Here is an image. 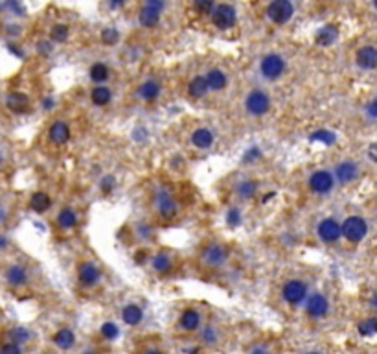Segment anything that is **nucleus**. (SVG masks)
I'll list each match as a JSON object with an SVG mask.
<instances>
[{
    "label": "nucleus",
    "mask_w": 377,
    "mask_h": 354,
    "mask_svg": "<svg viewBox=\"0 0 377 354\" xmlns=\"http://www.w3.org/2000/svg\"><path fill=\"white\" fill-rule=\"evenodd\" d=\"M153 207L166 220L175 218L177 213H179V203H177L175 196H173V192L167 186H158L157 190L153 192Z\"/></svg>",
    "instance_id": "obj_1"
},
{
    "label": "nucleus",
    "mask_w": 377,
    "mask_h": 354,
    "mask_svg": "<svg viewBox=\"0 0 377 354\" xmlns=\"http://www.w3.org/2000/svg\"><path fill=\"white\" fill-rule=\"evenodd\" d=\"M245 109L252 116H265L271 111V98L261 88L250 91L245 98Z\"/></svg>",
    "instance_id": "obj_2"
},
{
    "label": "nucleus",
    "mask_w": 377,
    "mask_h": 354,
    "mask_svg": "<svg viewBox=\"0 0 377 354\" xmlns=\"http://www.w3.org/2000/svg\"><path fill=\"white\" fill-rule=\"evenodd\" d=\"M341 229H342V236L351 243H359L366 236V233H368V225H366V221L361 216L346 218L344 223L341 225Z\"/></svg>",
    "instance_id": "obj_3"
},
{
    "label": "nucleus",
    "mask_w": 377,
    "mask_h": 354,
    "mask_svg": "<svg viewBox=\"0 0 377 354\" xmlns=\"http://www.w3.org/2000/svg\"><path fill=\"white\" fill-rule=\"evenodd\" d=\"M267 15L272 22L276 24H285L289 22L294 15V6L291 0H272L267 8Z\"/></svg>",
    "instance_id": "obj_4"
},
{
    "label": "nucleus",
    "mask_w": 377,
    "mask_h": 354,
    "mask_svg": "<svg viewBox=\"0 0 377 354\" xmlns=\"http://www.w3.org/2000/svg\"><path fill=\"white\" fill-rule=\"evenodd\" d=\"M259 72L267 80H278L285 72V61L278 54H269L259 63Z\"/></svg>",
    "instance_id": "obj_5"
},
{
    "label": "nucleus",
    "mask_w": 377,
    "mask_h": 354,
    "mask_svg": "<svg viewBox=\"0 0 377 354\" xmlns=\"http://www.w3.org/2000/svg\"><path fill=\"white\" fill-rule=\"evenodd\" d=\"M281 295L289 305L296 306L300 303L306 301L307 297V284L300 279H291L284 284V290H281Z\"/></svg>",
    "instance_id": "obj_6"
},
{
    "label": "nucleus",
    "mask_w": 377,
    "mask_h": 354,
    "mask_svg": "<svg viewBox=\"0 0 377 354\" xmlns=\"http://www.w3.org/2000/svg\"><path fill=\"white\" fill-rule=\"evenodd\" d=\"M236 9L228 4H219L217 8L212 9V22L214 26H217L219 30H228L236 24Z\"/></svg>",
    "instance_id": "obj_7"
},
{
    "label": "nucleus",
    "mask_w": 377,
    "mask_h": 354,
    "mask_svg": "<svg viewBox=\"0 0 377 354\" xmlns=\"http://www.w3.org/2000/svg\"><path fill=\"white\" fill-rule=\"evenodd\" d=\"M333 185H335V177L328 170H316L309 177V188L315 194H328V192H331Z\"/></svg>",
    "instance_id": "obj_8"
},
{
    "label": "nucleus",
    "mask_w": 377,
    "mask_h": 354,
    "mask_svg": "<svg viewBox=\"0 0 377 354\" xmlns=\"http://www.w3.org/2000/svg\"><path fill=\"white\" fill-rule=\"evenodd\" d=\"M316 235L318 238L322 240L324 243H333L337 242L338 238L342 236V229H341V223L333 218H326L318 223L316 227Z\"/></svg>",
    "instance_id": "obj_9"
},
{
    "label": "nucleus",
    "mask_w": 377,
    "mask_h": 354,
    "mask_svg": "<svg viewBox=\"0 0 377 354\" xmlns=\"http://www.w3.org/2000/svg\"><path fill=\"white\" fill-rule=\"evenodd\" d=\"M227 258H228V251L221 243L214 242L210 245H206L204 251H202V260H204L206 266H210V268H221L227 262Z\"/></svg>",
    "instance_id": "obj_10"
},
{
    "label": "nucleus",
    "mask_w": 377,
    "mask_h": 354,
    "mask_svg": "<svg viewBox=\"0 0 377 354\" xmlns=\"http://www.w3.org/2000/svg\"><path fill=\"white\" fill-rule=\"evenodd\" d=\"M328 310H329V303H328V299H326V295H322V293H313V295L307 297L306 312L309 317L321 319L328 314Z\"/></svg>",
    "instance_id": "obj_11"
},
{
    "label": "nucleus",
    "mask_w": 377,
    "mask_h": 354,
    "mask_svg": "<svg viewBox=\"0 0 377 354\" xmlns=\"http://www.w3.org/2000/svg\"><path fill=\"white\" fill-rule=\"evenodd\" d=\"M78 279L79 284L85 288H92L100 282L101 279V271L94 262H83V264L79 266V271H78Z\"/></svg>",
    "instance_id": "obj_12"
},
{
    "label": "nucleus",
    "mask_w": 377,
    "mask_h": 354,
    "mask_svg": "<svg viewBox=\"0 0 377 354\" xmlns=\"http://www.w3.org/2000/svg\"><path fill=\"white\" fill-rule=\"evenodd\" d=\"M48 138L55 146H63L70 140V126L63 122V120H55L48 129Z\"/></svg>",
    "instance_id": "obj_13"
},
{
    "label": "nucleus",
    "mask_w": 377,
    "mask_h": 354,
    "mask_svg": "<svg viewBox=\"0 0 377 354\" xmlns=\"http://www.w3.org/2000/svg\"><path fill=\"white\" fill-rule=\"evenodd\" d=\"M359 175V168H357V164L355 163H351V161H344V163H341L335 168V179L341 183H351L355 177Z\"/></svg>",
    "instance_id": "obj_14"
},
{
    "label": "nucleus",
    "mask_w": 377,
    "mask_h": 354,
    "mask_svg": "<svg viewBox=\"0 0 377 354\" xmlns=\"http://www.w3.org/2000/svg\"><path fill=\"white\" fill-rule=\"evenodd\" d=\"M355 59H357V65H359L361 68L372 70V68L377 66V48H373V46H364V48H361L359 52H357Z\"/></svg>",
    "instance_id": "obj_15"
},
{
    "label": "nucleus",
    "mask_w": 377,
    "mask_h": 354,
    "mask_svg": "<svg viewBox=\"0 0 377 354\" xmlns=\"http://www.w3.org/2000/svg\"><path fill=\"white\" fill-rule=\"evenodd\" d=\"M179 325H180V328L186 330V332L199 330V327H201V314L193 308L184 310L182 315H180V319H179Z\"/></svg>",
    "instance_id": "obj_16"
},
{
    "label": "nucleus",
    "mask_w": 377,
    "mask_h": 354,
    "mask_svg": "<svg viewBox=\"0 0 377 354\" xmlns=\"http://www.w3.org/2000/svg\"><path fill=\"white\" fill-rule=\"evenodd\" d=\"M192 144L199 150H208L214 144V133L208 128H197L192 133Z\"/></svg>",
    "instance_id": "obj_17"
},
{
    "label": "nucleus",
    "mask_w": 377,
    "mask_h": 354,
    "mask_svg": "<svg viewBox=\"0 0 377 354\" xmlns=\"http://www.w3.org/2000/svg\"><path fill=\"white\" fill-rule=\"evenodd\" d=\"M6 280H8V284H11V286H24V284H28V271L22 268L21 264H13L9 266L8 271H6Z\"/></svg>",
    "instance_id": "obj_18"
},
{
    "label": "nucleus",
    "mask_w": 377,
    "mask_h": 354,
    "mask_svg": "<svg viewBox=\"0 0 377 354\" xmlns=\"http://www.w3.org/2000/svg\"><path fill=\"white\" fill-rule=\"evenodd\" d=\"M138 96L144 100V102H155L158 96H160V83L155 80H147L138 87Z\"/></svg>",
    "instance_id": "obj_19"
},
{
    "label": "nucleus",
    "mask_w": 377,
    "mask_h": 354,
    "mask_svg": "<svg viewBox=\"0 0 377 354\" xmlns=\"http://www.w3.org/2000/svg\"><path fill=\"white\" fill-rule=\"evenodd\" d=\"M204 78H206L208 88H210V91H214V93H219V91H223V88L227 87V83H228L227 74H224L223 70H219V68H212V70L208 72Z\"/></svg>",
    "instance_id": "obj_20"
},
{
    "label": "nucleus",
    "mask_w": 377,
    "mask_h": 354,
    "mask_svg": "<svg viewBox=\"0 0 377 354\" xmlns=\"http://www.w3.org/2000/svg\"><path fill=\"white\" fill-rule=\"evenodd\" d=\"M122 319L123 323L129 325V327H136V325L142 323V319H144V312L138 305H127L123 306L122 310Z\"/></svg>",
    "instance_id": "obj_21"
},
{
    "label": "nucleus",
    "mask_w": 377,
    "mask_h": 354,
    "mask_svg": "<svg viewBox=\"0 0 377 354\" xmlns=\"http://www.w3.org/2000/svg\"><path fill=\"white\" fill-rule=\"evenodd\" d=\"M55 221H57V227H61V229H65V231H70L78 225V214H76L74 208L65 207L59 210Z\"/></svg>",
    "instance_id": "obj_22"
},
{
    "label": "nucleus",
    "mask_w": 377,
    "mask_h": 354,
    "mask_svg": "<svg viewBox=\"0 0 377 354\" xmlns=\"http://www.w3.org/2000/svg\"><path fill=\"white\" fill-rule=\"evenodd\" d=\"M208 93H210V88H208L206 78H202V76H195V78L188 83V94L192 98H195V100H201V98H204Z\"/></svg>",
    "instance_id": "obj_23"
},
{
    "label": "nucleus",
    "mask_w": 377,
    "mask_h": 354,
    "mask_svg": "<svg viewBox=\"0 0 377 354\" xmlns=\"http://www.w3.org/2000/svg\"><path fill=\"white\" fill-rule=\"evenodd\" d=\"M53 343L63 350L72 349V347L76 345L74 330H70V328H61V330H57L55 334H53Z\"/></svg>",
    "instance_id": "obj_24"
},
{
    "label": "nucleus",
    "mask_w": 377,
    "mask_h": 354,
    "mask_svg": "<svg viewBox=\"0 0 377 354\" xmlns=\"http://www.w3.org/2000/svg\"><path fill=\"white\" fill-rule=\"evenodd\" d=\"M6 105L13 111V113H24V111L30 107V100H28L26 94L11 93V94H8V98H6Z\"/></svg>",
    "instance_id": "obj_25"
},
{
    "label": "nucleus",
    "mask_w": 377,
    "mask_h": 354,
    "mask_svg": "<svg viewBox=\"0 0 377 354\" xmlns=\"http://www.w3.org/2000/svg\"><path fill=\"white\" fill-rule=\"evenodd\" d=\"M90 100H92V103L96 107H105L112 100V93H110V88L105 87V85H96L92 88V93H90Z\"/></svg>",
    "instance_id": "obj_26"
},
{
    "label": "nucleus",
    "mask_w": 377,
    "mask_h": 354,
    "mask_svg": "<svg viewBox=\"0 0 377 354\" xmlns=\"http://www.w3.org/2000/svg\"><path fill=\"white\" fill-rule=\"evenodd\" d=\"M50 207H52V199H50V196L46 194V192H35V194L31 196L30 208L33 213L43 214V213H46Z\"/></svg>",
    "instance_id": "obj_27"
},
{
    "label": "nucleus",
    "mask_w": 377,
    "mask_h": 354,
    "mask_svg": "<svg viewBox=\"0 0 377 354\" xmlns=\"http://www.w3.org/2000/svg\"><path fill=\"white\" fill-rule=\"evenodd\" d=\"M151 266H153V270L157 271L158 275H164L173 268V258L167 255V253H157L151 260Z\"/></svg>",
    "instance_id": "obj_28"
},
{
    "label": "nucleus",
    "mask_w": 377,
    "mask_h": 354,
    "mask_svg": "<svg viewBox=\"0 0 377 354\" xmlns=\"http://www.w3.org/2000/svg\"><path fill=\"white\" fill-rule=\"evenodd\" d=\"M337 36H338V31L335 26H324L318 30V33H316V44H318V46H331V44L337 41Z\"/></svg>",
    "instance_id": "obj_29"
},
{
    "label": "nucleus",
    "mask_w": 377,
    "mask_h": 354,
    "mask_svg": "<svg viewBox=\"0 0 377 354\" xmlns=\"http://www.w3.org/2000/svg\"><path fill=\"white\" fill-rule=\"evenodd\" d=\"M140 24L145 28H155L160 22V11H157V9H151L147 8V6H144L140 11Z\"/></svg>",
    "instance_id": "obj_30"
},
{
    "label": "nucleus",
    "mask_w": 377,
    "mask_h": 354,
    "mask_svg": "<svg viewBox=\"0 0 377 354\" xmlns=\"http://www.w3.org/2000/svg\"><path fill=\"white\" fill-rule=\"evenodd\" d=\"M236 192L239 198L243 199H252L256 194H258V183L252 181V179H245L239 185L236 186Z\"/></svg>",
    "instance_id": "obj_31"
},
{
    "label": "nucleus",
    "mask_w": 377,
    "mask_h": 354,
    "mask_svg": "<svg viewBox=\"0 0 377 354\" xmlns=\"http://www.w3.org/2000/svg\"><path fill=\"white\" fill-rule=\"evenodd\" d=\"M88 74H90V80L96 81L98 85H101L103 81L109 80V66L105 65V63H94L92 66H90V70H88Z\"/></svg>",
    "instance_id": "obj_32"
},
{
    "label": "nucleus",
    "mask_w": 377,
    "mask_h": 354,
    "mask_svg": "<svg viewBox=\"0 0 377 354\" xmlns=\"http://www.w3.org/2000/svg\"><path fill=\"white\" fill-rule=\"evenodd\" d=\"M8 338L11 343H17V345H21V343H28V341L31 340V332L28 330V328L24 327H15L11 328V330L8 332Z\"/></svg>",
    "instance_id": "obj_33"
},
{
    "label": "nucleus",
    "mask_w": 377,
    "mask_h": 354,
    "mask_svg": "<svg viewBox=\"0 0 377 354\" xmlns=\"http://www.w3.org/2000/svg\"><path fill=\"white\" fill-rule=\"evenodd\" d=\"M311 140L322 142V144L329 146V144H333V142L337 140V137H335V133L326 131V129H321V131H315V133H313V135H311Z\"/></svg>",
    "instance_id": "obj_34"
},
{
    "label": "nucleus",
    "mask_w": 377,
    "mask_h": 354,
    "mask_svg": "<svg viewBox=\"0 0 377 354\" xmlns=\"http://www.w3.org/2000/svg\"><path fill=\"white\" fill-rule=\"evenodd\" d=\"M361 336H373L377 334V317H370L359 325Z\"/></svg>",
    "instance_id": "obj_35"
},
{
    "label": "nucleus",
    "mask_w": 377,
    "mask_h": 354,
    "mask_svg": "<svg viewBox=\"0 0 377 354\" xmlns=\"http://www.w3.org/2000/svg\"><path fill=\"white\" fill-rule=\"evenodd\" d=\"M120 39V33L116 28H105V30L101 31V43L107 44V46H112V44H116Z\"/></svg>",
    "instance_id": "obj_36"
},
{
    "label": "nucleus",
    "mask_w": 377,
    "mask_h": 354,
    "mask_svg": "<svg viewBox=\"0 0 377 354\" xmlns=\"http://www.w3.org/2000/svg\"><path fill=\"white\" fill-rule=\"evenodd\" d=\"M68 39V26L65 24H55L52 28V41L53 43H65Z\"/></svg>",
    "instance_id": "obj_37"
},
{
    "label": "nucleus",
    "mask_w": 377,
    "mask_h": 354,
    "mask_svg": "<svg viewBox=\"0 0 377 354\" xmlns=\"http://www.w3.org/2000/svg\"><path fill=\"white\" fill-rule=\"evenodd\" d=\"M120 334V328L116 323H110V321H107V323L101 325V336L105 338V340H116Z\"/></svg>",
    "instance_id": "obj_38"
},
{
    "label": "nucleus",
    "mask_w": 377,
    "mask_h": 354,
    "mask_svg": "<svg viewBox=\"0 0 377 354\" xmlns=\"http://www.w3.org/2000/svg\"><path fill=\"white\" fill-rule=\"evenodd\" d=\"M193 8L201 15L212 13V9L215 8V0H193Z\"/></svg>",
    "instance_id": "obj_39"
},
{
    "label": "nucleus",
    "mask_w": 377,
    "mask_h": 354,
    "mask_svg": "<svg viewBox=\"0 0 377 354\" xmlns=\"http://www.w3.org/2000/svg\"><path fill=\"white\" fill-rule=\"evenodd\" d=\"M201 340L206 343V345H214L217 341V330H215L212 325H206V327L201 330Z\"/></svg>",
    "instance_id": "obj_40"
},
{
    "label": "nucleus",
    "mask_w": 377,
    "mask_h": 354,
    "mask_svg": "<svg viewBox=\"0 0 377 354\" xmlns=\"http://www.w3.org/2000/svg\"><path fill=\"white\" fill-rule=\"evenodd\" d=\"M259 159H261V150H259L258 146L249 148V150L245 151V155H243V163L245 164H254V163H258Z\"/></svg>",
    "instance_id": "obj_41"
},
{
    "label": "nucleus",
    "mask_w": 377,
    "mask_h": 354,
    "mask_svg": "<svg viewBox=\"0 0 377 354\" xmlns=\"http://www.w3.org/2000/svg\"><path fill=\"white\" fill-rule=\"evenodd\" d=\"M114 186H116V179H114L112 175H105V177H101V179H100V190H101V194L109 196L110 192L114 190Z\"/></svg>",
    "instance_id": "obj_42"
},
{
    "label": "nucleus",
    "mask_w": 377,
    "mask_h": 354,
    "mask_svg": "<svg viewBox=\"0 0 377 354\" xmlns=\"http://www.w3.org/2000/svg\"><path fill=\"white\" fill-rule=\"evenodd\" d=\"M227 221H228V225H230V227L239 225V223L243 221L241 210H239V208H236V207H232L230 210H228V214H227Z\"/></svg>",
    "instance_id": "obj_43"
},
{
    "label": "nucleus",
    "mask_w": 377,
    "mask_h": 354,
    "mask_svg": "<svg viewBox=\"0 0 377 354\" xmlns=\"http://www.w3.org/2000/svg\"><path fill=\"white\" fill-rule=\"evenodd\" d=\"M4 8H8L9 11L15 15H24V8H22L21 0H6Z\"/></svg>",
    "instance_id": "obj_44"
},
{
    "label": "nucleus",
    "mask_w": 377,
    "mask_h": 354,
    "mask_svg": "<svg viewBox=\"0 0 377 354\" xmlns=\"http://www.w3.org/2000/svg\"><path fill=\"white\" fill-rule=\"evenodd\" d=\"M0 354H22L21 350V345H17V343H6V345H2V349H0Z\"/></svg>",
    "instance_id": "obj_45"
},
{
    "label": "nucleus",
    "mask_w": 377,
    "mask_h": 354,
    "mask_svg": "<svg viewBox=\"0 0 377 354\" xmlns=\"http://www.w3.org/2000/svg\"><path fill=\"white\" fill-rule=\"evenodd\" d=\"M138 236L140 238H151L153 236V227L149 223H140L138 225Z\"/></svg>",
    "instance_id": "obj_46"
},
{
    "label": "nucleus",
    "mask_w": 377,
    "mask_h": 354,
    "mask_svg": "<svg viewBox=\"0 0 377 354\" xmlns=\"http://www.w3.org/2000/svg\"><path fill=\"white\" fill-rule=\"evenodd\" d=\"M145 6L151 9H157V11L162 13L164 8H166V0H145Z\"/></svg>",
    "instance_id": "obj_47"
},
{
    "label": "nucleus",
    "mask_w": 377,
    "mask_h": 354,
    "mask_svg": "<svg viewBox=\"0 0 377 354\" xmlns=\"http://www.w3.org/2000/svg\"><path fill=\"white\" fill-rule=\"evenodd\" d=\"M366 115H368L372 120H377V98L375 100H372V102L366 105Z\"/></svg>",
    "instance_id": "obj_48"
},
{
    "label": "nucleus",
    "mask_w": 377,
    "mask_h": 354,
    "mask_svg": "<svg viewBox=\"0 0 377 354\" xmlns=\"http://www.w3.org/2000/svg\"><path fill=\"white\" fill-rule=\"evenodd\" d=\"M250 354H271V350H269L265 345H256L254 349L250 350Z\"/></svg>",
    "instance_id": "obj_49"
},
{
    "label": "nucleus",
    "mask_w": 377,
    "mask_h": 354,
    "mask_svg": "<svg viewBox=\"0 0 377 354\" xmlns=\"http://www.w3.org/2000/svg\"><path fill=\"white\" fill-rule=\"evenodd\" d=\"M37 50H39L41 54H48L50 50H52V44L46 43V41H43V43H39V46H37Z\"/></svg>",
    "instance_id": "obj_50"
},
{
    "label": "nucleus",
    "mask_w": 377,
    "mask_h": 354,
    "mask_svg": "<svg viewBox=\"0 0 377 354\" xmlns=\"http://www.w3.org/2000/svg\"><path fill=\"white\" fill-rule=\"evenodd\" d=\"M125 4V0H109V8L110 9H120Z\"/></svg>",
    "instance_id": "obj_51"
},
{
    "label": "nucleus",
    "mask_w": 377,
    "mask_h": 354,
    "mask_svg": "<svg viewBox=\"0 0 377 354\" xmlns=\"http://www.w3.org/2000/svg\"><path fill=\"white\" fill-rule=\"evenodd\" d=\"M145 257H147V253H145V249H140V251L136 253V262L140 264L142 260H145Z\"/></svg>",
    "instance_id": "obj_52"
},
{
    "label": "nucleus",
    "mask_w": 377,
    "mask_h": 354,
    "mask_svg": "<svg viewBox=\"0 0 377 354\" xmlns=\"http://www.w3.org/2000/svg\"><path fill=\"white\" fill-rule=\"evenodd\" d=\"M53 105H55V103H53L52 98H44V102H43V107H44V109H52Z\"/></svg>",
    "instance_id": "obj_53"
},
{
    "label": "nucleus",
    "mask_w": 377,
    "mask_h": 354,
    "mask_svg": "<svg viewBox=\"0 0 377 354\" xmlns=\"http://www.w3.org/2000/svg\"><path fill=\"white\" fill-rule=\"evenodd\" d=\"M9 52H13L15 56H18V58H22V52H21V48H17L15 44H9Z\"/></svg>",
    "instance_id": "obj_54"
},
{
    "label": "nucleus",
    "mask_w": 377,
    "mask_h": 354,
    "mask_svg": "<svg viewBox=\"0 0 377 354\" xmlns=\"http://www.w3.org/2000/svg\"><path fill=\"white\" fill-rule=\"evenodd\" d=\"M6 220H8V213H6L4 208L0 207V225H2V223H6Z\"/></svg>",
    "instance_id": "obj_55"
},
{
    "label": "nucleus",
    "mask_w": 377,
    "mask_h": 354,
    "mask_svg": "<svg viewBox=\"0 0 377 354\" xmlns=\"http://www.w3.org/2000/svg\"><path fill=\"white\" fill-rule=\"evenodd\" d=\"M6 245H8V240H6V236L0 235V249H4Z\"/></svg>",
    "instance_id": "obj_56"
},
{
    "label": "nucleus",
    "mask_w": 377,
    "mask_h": 354,
    "mask_svg": "<svg viewBox=\"0 0 377 354\" xmlns=\"http://www.w3.org/2000/svg\"><path fill=\"white\" fill-rule=\"evenodd\" d=\"M145 354H164V352H162V350H158V349H151V350H147Z\"/></svg>",
    "instance_id": "obj_57"
},
{
    "label": "nucleus",
    "mask_w": 377,
    "mask_h": 354,
    "mask_svg": "<svg viewBox=\"0 0 377 354\" xmlns=\"http://www.w3.org/2000/svg\"><path fill=\"white\" fill-rule=\"evenodd\" d=\"M4 164V151H2V148H0V166Z\"/></svg>",
    "instance_id": "obj_58"
},
{
    "label": "nucleus",
    "mask_w": 377,
    "mask_h": 354,
    "mask_svg": "<svg viewBox=\"0 0 377 354\" xmlns=\"http://www.w3.org/2000/svg\"><path fill=\"white\" fill-rule=\"evenodd\" d=\"M372 305H373V308L377 310V293H375V295H373V299H372Z\"/></svg>",
    "instance_id": "obj_59"
},
{
    "label": "nucleus",
    "mask_w": 377,
    "mask_h": 354,
    "mask_svg": "<svg viewBox=\"0 0 377 354\" xmlns=\"http://www.w3.org/2000/svg\"><path fill=\"white\" fill-rule=\"evenodd\" d=\"M83 354H100V352H96V350H85Z\"/></svg>",
    "instance_id": "obj_60"
},
{
    "label": "nucleus",
    "mask_w": 377,
    "mask_h": 354,
    "mask_svg": "<svg viewBox=\"0 0 377 354\" xmlns=\"http://www.w3.org/2000/svg\"><path fill=\"white\" fill-rule=\"evenodd\" d=\"M373 4H375V8H377V0H373Z\"/></svg>",
    "instance_id": "obj_61"
},
{
    "label": "nucleus",
    "mask_w": 377,
    "mask_h": 354,
    "mask_svg": "<svg viewBox=\"0 0 377 354\" xmlns=\"http://www.w3.org/2000/svg\"><path fill=\"white\" fill-rule=\"evenodd\" d=\"M309 354H321V352H309Z\"/></svg>",
    "instance_id": "obj_62"
}]
</instances>
